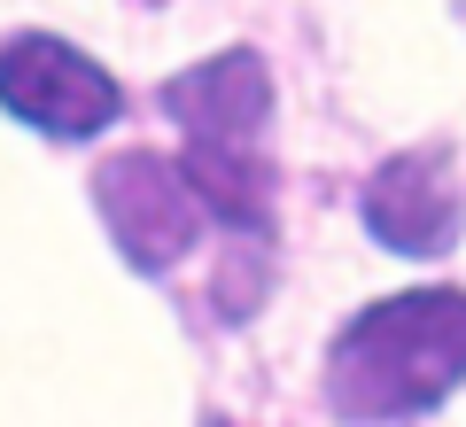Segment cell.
<instances>
[{
  "instance_id": "1",
  "label": "cell",
  "mask_w": 466,
  "mask_h": 427,
  "mask_svg": "<svg viewBox=\"0 0 466 427\" xmlns=\"http://www.w3.org/2000/svg\"><path fill=\"white\" fill-rule=\"evenodd\" d=\"M466 381V288L366 303L327 350V404L358 427L420 420Z\"/></svg>"
},
{
  "instance_id": "2",
  "label": "cell",
  "mask_w": 466,
  "mask_h": 427,
  "mask_svg": "<svg viewBox=\"0 0 466 427\" xmlns=\"http://www.w3.org/2000/svg\"><path fill=\"white\" fill-rule=\"evenodd\" d=\"M94 202H101V218L116 233V257L133 264V272H171L195 249L202 218H210L202 195H195V179L179 164H164V156H148V148L94 164Z\"/></svg>"
},
{
  "instance_id": "3",
  "label": "cell",
  "mask_w": 466,
  "mask_h": 427,
  "mask_svg": "<svg viewBox=\"0 0 466 427\" xmlns=\"http://www.w3.org/2000/svg\"><path fill=\"white\" fill-rule=\"evenodd\" d=\"M0 109L24 117L32 132H55V140H86V132L116 125L125 109V86L78 55L70 39H47V32H24L0 47Z\"/></svg>"
},
{
  "instance_id": "4",
  "label": "cell",
  "mask_w": 466,
  "mask_h": 427,
  "mask_svg": "<svg viewBox=\"0 0 466 427\" xmlns=\"http://www.w3.org/2000/svg\"><path fill=\"white\" fill-rule=\"evenodd\" d=\"M164 109L195 156H257V140L272 125V78L249 47H226L210 63L179 70L164 86Z\"/></svg>"
},
{
  "instance_id": "5",
  "label": "cell",
  "mask_w": 466,
  "mask_h": 427,
  "mask_svg": "<svg viewBox=\"0 0 466 427\" xmlns=\"http://www.w3.org/2000/svg\"><path fill=\"white\" fill-rule=\"evenodd\" d=\"M358 210H366V233H381V249H397V257H443L466 226V202L443 156H389L366 179Z\"/></svg>"
}]
</instances>
